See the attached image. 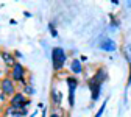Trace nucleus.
I'll list each match as a JSON object with an SVG mask.
<instances>
[{
	"label": "nucleus",
	"instance_id": "11",
	"mask_svg": "<svg viewBox=\"0 0 131 117\" xmlns=\"http://www.w3.org/2000/svg\"><path fill=\"white\" fill-rule=\"evenodd\" d=\"M92 80H95L97 83H100V84H103V83L108 80V70L105 69V67H100L97 72H95V75L92 77Z\"/></svg>",
	"mask_w": 131,
	"mask_h": 117
},
{
	"label": "nucleus",
	"instance_id": "3",
	"mask_svg": "<svg viewBox=\"0 0 131 117\" xmlns=\"http://www.w3.org/2000/svg\"><path fill=\"white\" fill-rule=\"evenodd\" d=\"M0 92H2L5 97L11 98L16 92H17V88H16V83L9 78V75L0 78Z\"/></svg>",
	"mask_w": 131,
	"mask_h": 117
},
{
	"label": "nucleus",
	"instance_id": "7",
	"mask_svg": "<svg viewBox=\"0 0 131 117\" xmlns=\"http://www.w3.org/2000/svg\"><path fill=\"white\" fill-rule=\"evenodd\" d=\"M69 70H70V73L75 75V77H78V75L83 73L84 67H83V62H81L80 58H72V61H70V69H69Z\"/></svg>",
	"mask_w": 131,
	"mask_h": 117
},
{
	"label": "nucleus",
	"instance_id": "16",
	"mask_svg": "<svg viewBox=\"0 0 131 117\" xmlns=\"http://www.w3.org/2000/svg\"><path fill=\"white\" fill-rule=\"evenodd\" d=\"M13 53H14V56H16V58H22V53L19 52V50H14Z\"/></svg>",
	"mask_w": 131,
	"mask_h": 117
},
{
	"label": "nucleus",
	"instance_id": "2",
	"mask_svg": "<svg viewBox=\"0 0 131 117\" xmlns=\"http://www.w3.org/2000/svg\"><path fill=\"white\" fill-rule=\"evenodd\" d=\"M67 61V53L62 47H55L52 50V67L53 72H61L64 69V64Z\"/></svg>",
	"mask_w": 131,
	"mask_h": 117
},
{
	"label": "nucleus",
	"instance_id": "14",
	"mask_svg": "<svg viewBox=\"0 0 131 117\" xmlns=\"http://www.w3.org/2000/svg\"><path fill=\"white\" fill-rule=\"evenodd\" d=\"M106 103H108V100H105V102H103V105L100 106V109L97 111V114H95L94 117H102V114H103V111H105V108H106Z\"/></svg>",
	"mask_w": 131,
	"mask_h": 117
},
{
	"label": "nucleus",
	"instance_id": "1",
	"mask_svg": "<svg viewBox=\"0 0 131 117\" xmlns=\"http://www.w3.org/2000/svg\"><path fill=\"white\" fill-rule=\"evenodd\" d=\"M8 75H9V78L16 83V84H20L22 88L30 84V81L27 80V69L24 67V64H20V62H16L11 67Z\"/></svg>",
	"mask_w": 131,
	"mask_h": 117
},
{
	"label": "nucleus",
	"instance_id": "8",
	"mask_svg": "<svg viewBox=\"0 0 131 117\" xmlns=\"http://www.w3.org/2000/svg\"><path fill=\"white\" fill-rule=\"evenodd\" d=\"M0 58H2V61L5 62L6 67H13V66H14L16 62H17V61H16L14 53L8 52V50H0Z\"/></svg>",
	"mask_w": 131,
	"mask_h": 117
},
{
	"label": "nucleus",
	"instance_id": "9",
	"mask_svg": "<svg viewBox=\"0 0 131 117\" xmlns=\"http://www.w3.org/2000/svg\"><path fill=\"white\" fill-rule=\"evenodd\" d=\"M27 95L22 92V91H17V92H16L11 98H9V103L8 105H11V106H14V105H22V103H25L27 102Z\"/></svg>",
	"mask_w": 131,
	"mask_h": 117
},
{
	"label": "nucleus",
	"instance_id": "5",
	"mask_svg": "<svg viewBox=\"0 0 131 117\" xmlns=\"http://www.w3.org/2000/svg\"><path fill=\"white\" fill-rule=\"evenodd\" d=\"M50 100H52L53 108L61 109V105H62V94H61V91H58V88H56L55 84L52 86V91H50Z\"/></svg>",
	"mask_w": 131,
	"mask_h": 117
},
{
	"label": "nucleus",
	"instance_id": "6",
	"mask_svg": "<svg viewBox=\"0 0 131 117\" xmlns=\"http://www.w3.org/2000/svg\"><path fill=\"white\" fill-rule=\"evenodd\" d=\"M88 88L91 89V98H92V102H97V100H98V97H100V92H102V84H100V83H97L95 80H89L88 81Z\"/></svg>",
	"mask_w": 131,
	"mask_h": 117
},
{
	"label": "nucleus",
	"instance_id": "12",
	"mask_svg": "<svg viewBox=\"0 0 131 117\" xmlns=\"http://www.w3.org/2000/svg\"><path fill=\"white\" fill-rule=\"evenodd\" d=\"M22 92H24L27 97H31V95H35V94H36V89L33 88V84L30 83V84H27L25 88H22Z\"/></svg>",
	"mask_w": 131,
	"mask_h": 117
},
{
	"label": "nucleus",
	"instance_id": "15",
	"mask_svg": "<svg viewBox=\"0 0 131 117\" xmlns=\"http://www.w3.org/2000/svg\"><path fill=\"white\" fill-rule=\"evenodd\" d=\"M55 109H56V108H53V111H52V112H50V117H64V115H62V114H59V112H56V111H55Z\"/></svg>",
	"mask_w": 131,
	"mask_h": 117
},
{
	"label": "nucleus",
	"instance_id": "4",
	"mask_svg": "<svg viewBox=\"0 0 131 117\" xmlns=\"http://www.w3.org/2000/svg\"><path fill=\"white\" fill-rule=\"evenodd\" d=\"M66 83H67V89H69V108L75 106V91L78 88L80 80L75 75H67L66 77Z\"/></svg>",
	"mask_w": 131,
	"mask_h": 117
},
{
	"label": "nucleus",
	"instance_id": "10",
	"mask_svg": "<svg viewBox=\"0 0 131 117\" xmlns=\"http://www.w3.org/2000/svg\"><path fill=\"white\" fill-rule=\"evenodd\" d=\"M98 48L105 50V52H114V50L117 48V45H116V42H114L112 39H103L100 44H98Z\"/></svg>",
	"mask_w": 131,
	"mask_h": 117
},
{
	"label": "nucleus",
	"instance_id": "17",
	"mask_svg": "<svg viewBox=\"0 0 131 117\" xmlns=\"http://www.w3.org/2000/svg\"><path fill=\"white\" fill-rule=\"evenodd\" d=\"M41 117H47V108L41 109Z\"/></svg>",
	"mask_w": 131,
	"mask_h": 117
},
{
	"label": "nucleus",
	"instance_id": "13",
	"mask_svg": "<svg viewBox=\"0 0 131 117\" xmlns=\"http://www.w3.org/2000/svg\"><path fill=\"white\" fill-rule=\"evenodd\" d=\"M48 30H50V35H52L53 38L58 36V30L55 28V24H53V22H48Z\"/></svg>",
	"mask_w": 131,
	"mask_h": 117
},
{
	"label": "nucleus",
	"instance_id": "18",
	"mask_svg": "<svg viewBox=\"0 0 131 117\" xmlns=\"http://www.w3.org/2000/svg\"><path fill=\"white\" fill-rule=\"evenodd\" d=\"M28 117H36V111H35V112H31V114H30Z\"/></svg>",
	"mask_w": 131,
	"mask_h": 117
}]
</instances>
